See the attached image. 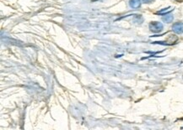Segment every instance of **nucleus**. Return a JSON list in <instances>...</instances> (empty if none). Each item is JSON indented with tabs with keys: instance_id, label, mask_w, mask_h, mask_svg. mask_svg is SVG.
I'll use <instances>...</instances> for the list:
<instances>
[{
	"instance_id": "1",
	"label": "nucleus",
	"mask_w": 183,
	"mask_h": 130,
	"mask_svg": "<svg viewBox=\"0 0 183 130\" xmlns=\"http://www.w3.org/2000/svg\"><path fill=\"white\" fill-rule=\"evenodd\" d=\"M150 30L154 33H159L162 31L163 24L159 22H151L150 24Z\"/></svg>"
},
{
	"instance_id": "2",
	"label": "nucleus",
	"mask_w": 183,
	"mask_h": 130,
	"mask_svg": "<svg viewBox=\"0 0 183 130\" xmlns=\"http://www.w3.org/2000/svg\"><path fill=\"white\" fill-rule=\"evenodd\" d=\"M172 30H173V31L175 33H176V34H181V33H183V24L182 23H180V22L176 23V24H173Z\"/></svg>"
},
{
	"instance_id": "3",
	"label": "nucleus",
	"mask_w": 183,
	"mask_h": 130,
	"mask_svg": "<svg viewBox=\"0 0 183 130\" xmlns=\"http://www.w3.org/2000/svg\"><path fill=\"white\" fill-rule=\"evenodd\" d=\"M177 40H178V38H177L176 36H175V35H169L168 37L165 40V43L167 44H173L177 41Z\"/></svg>"
},
{
	"instance_id": "4",
	"label": "nucleus",
	"mask_w": 183,
	"mask_h": 130,
	"mask_svg": "<svg viewBox=\"0 0 183 130\" xmlns=\"http://www.w3.org/2000/svg\"><path fill=\"white\" fill-rule=\"evenodd\" d=\"M129 5L132 9H138L141 5V1L140 0H130Z\"/></svg>"
},
{
	"instance_id": "5",
	"label": "nucleus",
	"mask_w": 183,
	"mask_h": 130,
	"mask_svg": "<svg viewBox=\"0 0 183 130\" xmlns=\"http://www.w3.org/2000/svg\"><path fill=\"white\" fill-rule=\"evenodd\" d=\"M173 19H174V17H173V15H171V14H166V15H164V16H163V21L164 22H165V23H171V22H172V20H173Z\"/></svg>"
},
{
	"instance_id": "6",
	"label": "nucleus",
	"mask_w": 183,
	"mask_h": 130,
	"mask_svg": "<svg viewBox=\"0 0 183 130\" xmlns=\"http://www.w3.org/2000/svg\"><path fill=\"white\" fill-rule=\"evenodd\" d=\"M171 8H168V9H165L164 10H162V11H159V12H157L156 14L157 15H165V14H166L167 12H169L170 10H171Z\"/></svg>"
},
{
	"instance_id": "7",
	"label": "nucleus",
	"mask_w": 183,
	"mask_h": 130,
	"mask_svg": "<svg viewBox=\"0 0 183 130\" xmlns=\"http://www.w3.org/2000/svg\"><path fill=\"white\" fill-rule=\"evenodd\" d=\"M143 1H144L145 3H151V2H153L154 0H143Z\"/></svg>"
},
{
	"instance_id": "8",
	"label": "nucleus",
	"mask_w": 183,
	"mask_h": 130,
	"mask_svg": "<svg viewBox=\"0 0 183 130\" xmlns=\"http://www.w3.org/2000/svg\"><path fill=\"white\" fill-rule=\"evenodd\" d=\"M176 2H177V3H182L183 0H175Z\"/></svg>"
}]
</instances>
